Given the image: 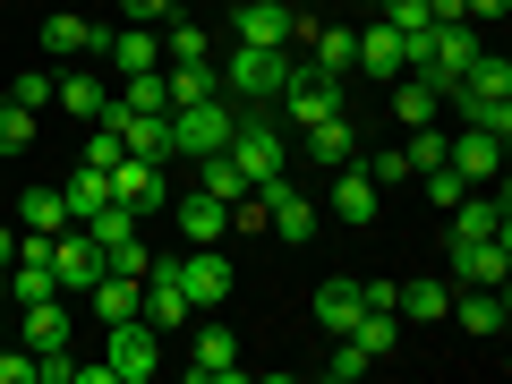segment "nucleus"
Instances as JSON below:
<instances>
[{
    "mask_svg": "<svg viewBox=\"0 0 512 384\" xmlns=\"http://www.w3.org/2000/svg\"><path fill=\"white\" fill-rule=\"evenodd\" d=\"M231 163L248 171V188L282 180V171H291V128H282L274 111H239V128H231Z\"/></svg>",
    "mask_w": 512,
    "mask_h": 384,
    "instance_id": "1",
    "label": "nucleus"
},
{
    "mask_svg": "<svg viewBox=\"0 0 512 384\" xmlns=\"http://www.w3.org/2000/svg\"><path fill=\"white\" fill-rule=\"evenodd\" d=\"M222 18H231V43H256V52H291L299 35H316V18L291 9V0H239Z\"/></svg>",
    "mask_w": 512,
    "mask_h": 384,
    "instance_id": "2",
    "label": "nucleus"
},
{
    "mask_svg": "<svg viewBox=\"0 0 512 384\" xmlns=\"http://www.w3.org/2000/svg\"><path fill=\"white\" fill-rule=\"evenodd\" d=\"M274 103H291V137H299V128H316V120H333V111H350V94H342V77H333V69L291 60V77H282Z\"/></svg>",
    "mask_w": 512,
    "mask_h": 384,
    "instance_id": "3",
    "label": "nucleus"
},
{
    "mask_svg": "<svg viewBox=\"0 0 512 384\" xmlns=\"http://www.w3.org/2000/svg\"><path fill=\"white\" fill-rule=\"evenodd\" d=\"M282 77H291V52H256V43H231V60H222V94H239L248 111L274 103Z\"/></svg>",
    "mask_w": 512,
    "mask_h": 384,
    "instance_id": "4",
    "label": "nucleus"
},
{
    "mask_svg": "<svg viewBox=\"0 0 512 384\" xmlns=\"http://www.w3.org/2000/svg\"><path fill=\"white\" fill-rule=\"evenodd\" d=\"M163 120H171V154H222L231 128H239V111H231V94H214V103H180V111H163Z\"/></svg>",
    "mask_w": 512,
    "mask_h": 384,
    "instance_id": "5",
    "label": "nucleus"
},
{
    "mask_svg": "<svg viewBox=\"0 0 512 384\" xmlns=\"http://www.w3.org/2000/svg\"><path fill=\"white\" fill-rule=\"evenodd\" d=\"M137 282H146V291H137V316H146L154 333H180L188 316H197L188 291H180V256H146V274H137Z\"/></svg>",
    "mask_w": 512,
    "mask_h": 384,
    "instance_id": "6",
    "label": "nucleus"
},
{
    "mask_svg": "<svg viewBox=\"0 0 512 384\" xmlns=\"http://www.w3.org/2000/svg\"><path fill=\"white\" fill-rule=\"evenodd\" d=\"M111 342H103V359H111V376L120 384H154V350H163V333L146 325V316H120V325H103Z\"/></svg>",
    "mask_w": 512,
    "mask_h": 384,
    "instance_id": "7",
    "label": "nucleus"
},
{
    "mask_svg": "<svg viewBox=\"0 0 512 384\" xmlns=\"http://www.w3.org/2000/svg\"><path fill=\"white\" fill-rule=\"evenodd\" d=\"M103 265H111V256L94 248V239L77 231V222H69V231H52V282H60L69 299H86L94 282H103Z\"/></svg>",
    "mask_w": 512,
    "mask_h": 384,
    "instance_id": "8",
    "label": "nucleus"
},
{
    "mask_svg": "<svg viewBox=\"0 0 512 384\" xmlns=\"http://www.w3.org/2000/svg\"><path fill=\"white\" fill-rule=\"evenodd\" d=\"M453 316L461 333H478V342H495V333L512 325V299H504V282H453Z\"/></svg>",
    "mask_w": 512,
    "mask_h": 384,
    "instance_id": "9",
    "label": "nucleus"
},
{
    "mask_svg": "<svg viewBox=\"0 0 512 384\" xmlns=\"http://www.w3.org/2000/svg\"><path fill=\"white\" fill-rule=\"evenodd\" d=\"M52 111H69L77 128H94L111 111V77H94V60H77V69H52Z\"/></svg>",
    "mask_w": 512,
    "mask_h": 384,
    "instance_id": "10",
    "label": "nucleus"
},
{
    "mask_svg": "<svg viewBox=\"0 0 512 384\" xmlns=\"http://www.w3.org/2000/svg\"><path fill=\"white\" fill-rule=\"evenodd\" d=\"M180 291H188V308H222V299L239 291L231 265H222V239L214 248H180Z\"/></svg>",
    "mask_w": 512,
    "mask_h": 384,
    "instance_id": "11",
    "label": "nucleus"
},
{
    "mask_svg": "<svg viewBox=\"0 0 512 384\" xmlns=\"http://www.w3.org/2000/svg\"><path fill=\"white\" fill-rule=\"evenodd\" d=\"M18 342L35 350V359L77 350V316H69V299H35V308H18Z\"/></svg>",
    "mask_w": 512,
    "mask_h": 384,
    "instance_id": "12",
    "label": "nucleus"
},
{
    "mask_svg": "<svg viewBox=\"0 0 512 384\" xmlns=\"http://www.w3.org/2000/svg\"><path fill=\"white\" fill-rule=\"evenodd\" d=\"M43 52H52V60H103V52H111V26L60 9V18H43Z\"/></svg>",
    "mask_w": 512,
    "mask_h": 384,
    "instance_id": "13",
    "label": "nucleus"
},
{
    "mask_svg": "<svg viewBox=\"0 0 512 384\" xmlns=\"http://www.w3.org/2000/svg\"><path fill=\"white\" fill-rule=\"evenodd\" d=\"M111 197H120V205H137V214H163V205H171L163 163H146V154H120V163H111Z\"/></svg>",
    "mask_w": 512,
    "mask_h": 384,
    "instance_id": "14",
    "label": "nucleus"
},
{
    "mask_svg": "<svg viewBox=\"0 0 512 384\" xmlns=\"http://www.w3.org/2000/svg\"><path fill=\"white\" fill-rule=\"evenodd\" d=\"M453 282H512V231L453 239Z\"/></svg>",
    "mask_w": 512,
    "mask_h": 384,
    "instance_id": "15",
    "label": "nucleus"
},
{
    "mask_svg": "<svg viewBox=\"0 0 512 384\" xmlns=\"http://www.w3.org/2000/svg\"><path fill=\"white\" fill-rule=\"evenodd\" d=\"M444 163H453L470 188H487V180H504V137H487V128H461L453 146H444Z\"/></svg>",
    "mask_w": 512,
    "mask_h": 384,
    "instance_id": "16",
    "label": "nucleus"
},
{
    "mask_svg": "<svg viewBox=\"0 0 512 384\" xmlns=\"http://www.w3.org/2000/svg\"><path fill=\"white\" fill-rule=\"evenodd\" d=\"M188 376H197V384H231L239 376V333L231 325H205L197 342H188Z\"/></svg>",
    "mask_w": 512,
    "mask_h": 384,
    "instance_id": "17",
    "label": "nucleus"
},
{
    "mask_svg": "<svg viewBox=\"0 0 512 384\" xmlns=\"http://www.w3.org/2000/svg\"><path fill=\"white\" fill-rule=\"evenodd\" d=\"M171 222H180V239H188V248H214V239L231 231V205H222V197H205V188H188V197L171 205Z\"/></svg>",
    "mask_w": 512,
    "mask_h": 384,
    "instance_id": "18",
    "label": "nucleus"
},
{
    "mask_svg": "<svg viewBox=\"0 0 512 384\" xmlns=\"http://www.w3.org/2000/svg\"><path fill=\"white\" fill-rule=\"evenodd\" d=\"M444 103L461 111V128H487V137H504V146H512V94H487V86H453Z\"/></svg>",
    "mask_w": 512,
    "mask_h": 384,
    "instance_id": "19",
    "label": "nucleus"
},
{
    "mask_svg": "<svg viewBox=\"0 0 512 384\" xmlns=\"http://www.w3.org/2000/svg\"><path fill=\"white\" fill-rule=\"evenodd\" d=\"M333 214L342 222H376L384 214V188L367 180V163H333Z\"/></svg>",
    "mask_w": 512,
    "mask_h": 384,
    "instance_id": "20",
    "label": "nucleus"
},
{
    "mask_svg": "<svg viewBox=\"0 0 512 384\" xmlns=\"http://www.w3.org/2000/svg\"><path fill=\"white\" fill-rule=\"evenodd\" d=\"M111 77H137V69H163V26H111Z\"/></svg>",
    "mask_w": 512,
    "mask_h": 384,
    "instance_id": "21",
    "label": "nucleus"
},
{
    "mask_svg": "<svg viewBox=\"0 0 512 384\" xmlns=\"http://www.w3.org/2000/svg\"><path fill=\"white\" fill-rule=\"evenodd\" d=\"M350 69H367L376 86H393V77H402V35L384 18H359V60H350Z\"/></svg>",
    "mask_w": 512,
    "mask_h": 384,
    "instance_id": "22",
    "label": "nucleus"
},
{
    "mask_svg": "<svg viewBox=\"0 0 512 384\" xmlns=\"http://www.w3.org/2000/svg\"><path fill=\"white\" fill-rule=\"evenodd\" d=\"M299 146H308V163H350V154H359V120H350V111H333V120H316V128H299Z\"/></svg>",
    "mask_w": 512,
    "mask_h": 384,
    "instance_id": "23",
    "label": "nucleus"
},
{
    "mask_svg": "<svg viewBox=\"0 0 512 384\" xmlns=\"http://www.w3.org/2000/svg\"><path fill=\"white\" fill-rule=\"evenodd\" d=\"M137 291H146V282H137V274H120V265H103V282H94V291H86L94 325H120V316H137Z\"/></svg>",
    "mask_w": 512,
    "mask_h": 384,
    "instance_id": "24",
    "label": "nucleus"
},
{
    "mask_svg": "<svg viewBox=\"0 0 512 384\" xmlns=\"http://www.w3.org/2000/svg\"><path fill=\"white\" fill-rule=\"evenodd\" d=\"M359 308H367V299H359V282H350V274H333V282H316V325H325L333 342H342V333L359 325Z\"/></svg>",
    "mask_w": 512,
    "mask_h": 384,
    "instance_id": "25",
    "label": "nucleus"
},
{
    "mask_svg": "<svg viewBox=\"0 0 512 384\" xmlns=\"http://www.w3.org/2000/svg\"><path fill=\"white\" fill-rule=\"evenodd\" d=\"M342 342H359V359L376 367V359H393V350H402V316H393V308H359V325H350Z\"/></svg>",
    "mask_w": 512,
    "mask_h": 384,
    "instance_id": "26",
    "label": "nucleus"
},
{
    "mask_svg": "<svg viewBox=\"0 0 512 384\" xmlns=\"http://www.w3.org/2000/svg\"><path fill=\"white\" fill-rule=\"evenodd\" d=\"M163 94H171V111H180V103H214V94H222V69H214V60H171V69H163Z\"/></svg>",
    "mask_w": 512,
    "mask_h": 384,
    "instance_id": "27",
    "label": "nucleus"
},
{
    "mask_svg": "<svg viewBox=\"0 0 512 384\" xmlns=\"http://www.w3.org/2000/svg\"><path fill=\"white\" fill-rule=\"evenodd\" d=\"M436 111H444V86H427L419 69H402V77H393V120H402V128H427Z\"/></svg>",
    "mask_w": 512,
    "mask_h": 384,
    "instance_id": "28",
    "label": "nucleus"
},
{
    "mask_svg": "<svg viewBox=\"0 0 512 384\" xmlns=\"http://www.w3.org/2000/svg\"><path fill=\"white\" fill-rule=\"evenodd\" d=\"M393 308H402V325H444L453 282H402V291H393Z\"/></svg>",
    "mask_w": 512,
    "mask_h": 384,
    "instance_id": "29",
    "label": "nucleus"
},
{
    "mask_svg": "<svg viewBox=\"0 0 512 384\" xmlns=\"http://www.w3.org/2000/svg\"><path fill=\"white\" fill-rule=\"evenodd\" d=\"M308 60H316V69H333V77H350V60H359V26H325V18H316Z\"/></svg>",
    "mask_w": 512,
    "mask_h": 384,
    "instance_id": "30",
    "label": "nucleus"
},
{
    "mask_svg": "<svg viewBox=\"0 0 512 384\" xmlns=\"http://www.w3.org/2000/svg\"><path fill=\"white\" fill-rule=\"evenodd\" d=\"M60 205H69V222H86V214H103V205H111V171H94V163H77V171H69V188H60Z\"/></svg>",
    "mask_w": 512,
    "mask_h": 384,
    "instance_id": "31",
    "label": "nucleus"
},
{
    "mask_svg": "<svg viewBox=\"0 0 512 384\" xmlns=\"http://www.w3.org/2000/svg\"><path fill=\"white\" fill-rule=\"evenodd\" d=\"M197 188H205V197H222V205L248 197V171L231 163V146H222V154H197Z\"/></svg>",
    "mask_w": 512,
    "mask_h": 384,
    "instance_id": "32",
    "label": "nucleus"
},
{
    "mask_svg": "<svg viewBox=\"0 0 512 384\" xmlns=\"http://www.w3.org/2000/svg\"><path fill=\"white\" fill-rule=\"evenodd\" d=\"M18 231H35V239L69 231V205H60V188H26V197H18Z\"/></svg>",
    "mask_w": 512,
    "mask_h": 384,
    "instance_id": "33",
    "label": "nucleus"
},
{
    "mask_svg": "<svg viewBox=\"0 0 512 384\" xmlns=\"http://www.w3.org/2000/svg\"><path fill=\"white\" fill-rule=\"evenodd\" d=\"M171 60H214V26L197 18H163V69Z\"/></svg>",
    "mask_w": 512,
    "mask_h": 384,
    "instance_id": "34",
    "label": "nucleus"
},
{
    "mask_svg": "<svg viewBox=\"0 0 512 384\" xmlns=\"http://www.w3.org/2000/svg\"><path fill=\"white\" fill-rule=\"evenodd\" d=\"M419 180H427V205H436V214H453V205H461V197H470V180H461V171H453V163H427V171H419Z\"/></svg>",
    "mask_w": 512,
    "mask_h": 384,
    "instance_id": "35",
    "label": "nucleus"
},
{
    "mask_svg": "<svg viewBox=\"0 0 512 384\" xmlns=\"http://www.w3.org/2000/svg\"><path fill=\"white\" fill-rule=\"evenodd\" d=\"M35 120H43V111H26V103H0V154H26V146H35Z\"/></svg>",
    "mask_w": 512,
    "mask_h": 384,
    "instance_id": "36",
    "label": "nucleus"
},
{
    "mask_svg": "<svg viewBox=\"0 0 512 384\" xmlns=\"http://www.w3.org/2000/svg\"><path fill=\"white\" fill-rule=\"evenodd\" d=\"M444 146H453V137H444L436 120H427V128H410V146H402V154H410V180H419L427 163H444Z\"/></svg>",
    "mask_w": 512,
    "mask_h": 384,
    "instance_id": "37",
    "label": "nucleus"
},
{
    "mask_svg": "<svg viewBox=\"0 0 512 384\" xmlns=\"http://www.w3.org/2000/svg\"><path fill=\"white\" fill-rule=\"evenodd\" d=\"M9 103H26V111H52V69H18Z\"/></svg>",
    "mask_w": 512,
    "mask_h": 384,
    "instance_id": "38",
    "label": "nucleus"
},
{
    "mask_svg": "<svg viewBox=\"0 0 512 384\" xmlns=\"http://www.w3.org/2000/svg\"><path fill=\"white\" fill-rule=\"evenodd\" d=\"M0 384H35V350L26 342H0Z\"/></svg>",
    "mask_w": 512,
    "mask_h": 384,
    "instance_id": "39",
    "label": "nucleus"
},
{
    "mask_svg": "<svg viewBox=\"0 0 512 384\" xmlns=\"http://www.w3.org/2000/svg\"><path fill=\"white\" fill-rule=\"evenodd\" d=\"M120 18L128 26H163V18H180V0H120Z\"/></svg>",
    "mask_w": 512,
    "mask_h": 384,
    "instance_id": "40",
    "label": "nucleus"
},
{
    "mask_svg": "<svg viewBox=\"0 0 512 384\" xmlns=\"http://www.w3.org/2000/svg\"><path fill=\"white\" fill-rule=\"evenodd\" d=\"M367 180H376V188H402L410 180V154H367Z\"/></svg>",
    "mask_w": 512,
    "mask_h": 384,
    "instance_id": "41",
    "label": "nucleus"
},
{
    "mask_svg": "<svg viewBox=\"0 0 512 384\" xmlns=\"http://www.w3.org/2000/svg\"><path fill=\"white\" fill-rule=\"evenodd\" d=\"M86 163H94V171H111V163H120V137H111L103 120H94V137H86Z\"/></svg>",
    "mask_w": 512,
    "mask_h": 384,
    "instance_id": "42",
    "label": "nucleus"
},
{
    "mask_svg": "<svg viewBox=\"0 0 512 384\" xmlns=\"http://www.w3.org/2000/svg\"><path fill=\"white\" fill-rule=\"evenodd\" d=\"M359 367H367V359H359V342H333V359H325V376H333V384H350Z\"/></svg>",
    "mask_w": 512,
    "mask_h": 384,
    "instance_id": "43",
    "label": "nucleus"
},
{
    "mask_svg": "<svg viewBox=\"0 0 512 384\" xmlns=\"http://www.w3.org/2000/svg\"><path fill=\"white\" fill-rule=\"evenodd\" d=\"M461 18H512V0H461Z\"/></svg>",
    "mask_w": 512,
    "mask_h": 384,
    "instance_id": "44",
    "label": "nucleus"
},
{
    "mask_svg": "<svg viewBox=\"0 0 512 384\" xmlns=\"http://www.w3.org/2000/svg\"><path fill=\"white\" fill-rule=\"evenodd\" d=\"M0 265H18V222H0Z\"/></svg>",
    "mask_w": 512,
    "mask_h": 384,
    "instance_id": "45",
    "label": "nucleus"
},
{
    "mask_svg": "<svg viewBox=\"0 0 512 384\" xmlns=\"http://www.w3.org/2000/svg\"><path fill=\"white\" fill-rule=\"evenodd\" d=\"M291 9H308V0H291Z\"/></svg>",
    "mask_w": 512,
    "mask_h": 384,
    "instance_id": "46",
    "label": "nucleus"
},
{
    "mask_svg": "<svg viewBox=\"0 0 512 384\" xmlns=\"http://www.w3.org/2000/svg\"><path fill=\"white\" fill-rule=\"evenodd\" d=\"M222 9H239V0H222Z\"/></svg>",
    "mask_w": 512,
    "mask_h": 384,
    "instance_id": "47",
    "label": "nucleus"
},
{
    "mask_svg": "<svg viewBox=\"0 0 512 384\" xmlns=\"http://www.w3.org/2000/svg\"><path fill=\"white\" fill-rule=\"evenodd\" d=\"M359 9H376V0H359Z\"/></svg>",
    "mask_w": 512,
    "mask_h": 384,
    "instance_id": "48",
    "label": "nucleus"
},
{
    "mask_svg": "<svg viewBox=\"0 0 512 384\" xmlns=\"http://www.w3.org/2000/svg\"><path fill=\"white\" fill-rule=\"evenodd\" d=\"M180 9H188V0H180Z\"/></svg>",
    "mask_w": 512,
    "mask_h": 384,
    "instance_id": "49",
    "label": "nucleus"
}]
</instances>
